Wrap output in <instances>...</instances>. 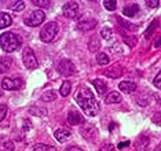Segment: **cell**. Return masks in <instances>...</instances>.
I'll return each instance as SVG.
<instances>
[{"instance_id":"277c9868","label":"cell","mask_w":161,"mask_h":151,"mask_svg":"<svg viewBox=\"0 0 161 151\" xmlns=\"http://www.w3.org/2000/svg\"><path fill=\"white\" fill-rule=\"evenodd\" d=\"M46 19V14L43 13L42 10H36L33 13H31L29 15L25 18V25H28V26H40V25L44 22Z\"/></svg>"},{"instance_id":"d4e9b609","label":"cell","mask_w":161,"mask_h":151,"mask_svg":"<svg viewBox=\"0 0 161 151\" xmlns=\"http://www.w3.org/2000/svg\"><path fill=\"white\" fill-rule=\"evenodd\" d=\"M55 98H57V94H55V91H53V89L46 91L44 94L42 95L43 102H53V100H55Z\"/></svg>"},{"instance_id":"2e32d148","label":"cell","mask_w":161,"mask_h":151,"mask_svg":"<svg viewBox=\"0 0 161 151\" xmlns=\"http://www.w3.org/2000/svg\"><path fill=\"white\" fill-rule=\"evenodd\" d=\"M13 24V18L7 13H0V29L8 28Z\"/></svg>"},{"instance_id":"cb8c5ba5","label":"cell","mask_w":161,"mask_h":151,"mask_svg":"<svg viewBox=\"0 0 161 151\" xmlns=\"http://www.w3.org/2000/svg\"><path fill=\"white\" fill-rule=\"evenodd\" d=\"M32 151H58L55 147L48 146V144H43V143H37L32 147Z\"/></svg>"},{"instance_id":"e575fe53","label":"cell","mask_w":161,"mask_h":151,"mask_svg":"<svg viewBox=\"0 0 161 151\" xmlns=\"http://www.w3.org/2000/svg\"><path fill=\"white\" fill-rule=\"evenodd\" d=\"M158 4H160L158 0H152V2H150V0H147V2H146V6H149V7H157Z\"/></svg>"},{"instance_id":"603a6c76","label":"cell","mask_w":161,"mask_h":151,"mask_svg":"<svg viewBox=\"0 0 161 151\" xmlns=\"http://www.w3.org/2000/svg\"><path fill=\"white\" fill-rule=\"evenodd\" d=\"M72 91V83H69V81H64V84L61 85L59 88V94L62 98H66L69 94H70Z\"/></svg>"},{"instance_id":"484cf974","label":"cell","mask_w":161,"mask_h":151,"mask_svg":"<svg viewBox=\"0 0 161 151\" xmlns=\"http://www.w3.org/2000/svg\"><path fill=\"white\" fill-rule=\"evenodd\" d=\"M97 62H98V65L105 66V65L109 63V57L106 54H103V52H98L97 54Z\"/></svg>"},{"instance_id":"ee69618b","label":"cell","mask_w":161,"mask_h":151,"mask_svg":"<svg viewBox=\"0 0 161 151\" xmlns=\"http://www.w3.org/2000/svg\"><path fill=\"white\" fill-rule=\"evenodd\" d=\"M0 151H3V150H0Z\"/></svg>"},{"instance_id":"44dd1931","label":"cell","mask_w":161,"mask_h":151,"mask_svg":"<svg viewBox=\"0 0 161 151\" xmlns=\"http://www.w3.org/2000/svg\"><path fill=\"white\" fill-rule=\"evenodd\" d=\"M117 21H119V24L123 26V29H127V30H132V32H135V30H138V29H139L138 25L131 24V22H128V21H125V19H123V18H120V17H117Z\"/></svg>"},{"instance_id":"b9f144b4","label":"cell","mask_w":161,"mask_h":151,"mask_svg":"<svg viewBox=\"0 0 161 151\" xmlns=\"http://www.w3.org/2000/svg\"><path fill=\"white\" fill-rule=\"evenodd\" d=\"M156 151H160V146H157V148H156Z\"/></svg>"},{"instance_id":"7bdbcfd3","label":"cell","mask_w":161,"mask_h":151,"mask_svg":"<svg viewBox=\"0 0 161 151\" xmlns=\"http://www.w3.org/2000/svg\"><path fill=\"white\" fill-rule=\"evenodd\" d=\"M0 96H2V92H0Z\"/></svg>"},{"instance_id":"d590c367","label":"cell","mask_w":161,"mask_h":151,"mask_svg":"<svg viewBox=\"0 0 161 151\" xmlns=\"http://www.w3.org/2000/svg\"><path fill=\"white\" fill-rule=\"evenodd\" d=\"M99 151H114V147H113L112 144H108V146H103Z\"/></svg>"},{"instance_id":"f546056e","label":"cell","mask_w":161,"mask_h":151,"mask_svg":"<svg viewBox=\"0 0 161 151\" xmlns=\"http://www.w3.org/2000/svg\"><path fill=\"white\" fill-rule=\"evenodd\" d=\"M101 36H102L103 39H106V40L110 39V37H112V29L108 28V26H105V28L101 30Z\"/></svg>"},{"instance_id":"f1b7e54d","label":"cell","mask_w":161,"mask_h":151,"mask_svg":"<svg viewBox=\"0 0 161 151\" xmlns=\"http://www.w3.org/2000/svg\"><path fill=\"white\" fill-rule=\"evenodd\" d=\"M103 6H105V8H106V10H109V11H114V10H116V7H117V3H116V2H113V0H105V2H103Z\"/></svg>"},{"instance_id":"4dcf8cb0","label":"cell","mask_w":161,"mask_h":151,"mask_svg":"<svg viewBox=\"0 0 161 151\" xmlns=\"http://www.w3.org/2000/svg\"><path fill=\"white\" fill-rule=\"evenodd\" d=\"M33 4L40 6V7H50L51 2L50 0H33Z\"/></svg>"},{"instance_id":"60d3db41","label":"cell","mask_w":161,"mask_h":151,"mask_svg":"<svg viewBox=\"0 0 161 151\" xmlns=\"http://www.w3.org/2000/svg\"><path fill=\"white\" fill-rule=\"evenodd\" d=\"M154 46H156V47H160V39L156 40V44H154Z\"/></svg>"},{"instance_id":"6da1fadb","label":"cell","mask_w":161,"mask_h":151,"mask_svg":"<svg viewBox=\"0 0 161 151\" xmlns=\"http://www.w3.org/2000/svg\"><path fill=\"white\" fill-rule=\"evenodd\" d=\"M76 102L81 107V110L86 113V116L94 117L99 111V103L97 102L92 91L87 87H80L77 94H76Z\"/></svg>"},{"instance_id":"1f68e13d","label":"cell","mask_w":161,"mask_h":151,"mask_svg":"<svg viewBox=\"0 0 161 151\" xmlns=\"http://www.w3.org/2000/svg\"><path fill=\"white\" fill-rule=\"evenodd\" d=\"M6 116H7V106L0 105V122L6 118Z\"/></svg>"},{"instance_id":"83f0119b","label":"cell","mask_w":161,"mask_h":151,"mask_svg":"<svg viewBox=\"0 0 161 151\" xmlns=\"http://www.w3.org/2000/svg\"><path fill=\"white\" fill-rule=\"evenodd\" d=\"M123 37H124V41H125L130 47H135V46H136L138 39L135 37V36H125V35H123Z\"/></svg>"},{"instance_id":"ffe728a7","label":"cell","mask_w":161,"mask_h":151,"mask_svg":"<svg viewBox=\"0 0 161 151\" xmlns=\"http://www.w3.org/2000/svg\"><path fill=\"white\" fill-rule=\"evenodd\" d=\"M29 113H31V116H35V117L47 116V110L44 107H40V106H32V107H29Z\"/></svg>"},{"instance_id":"5b68a950","label":"cell","mask_w":161,"mask_h":151,"mask_svg":"<svg viewBox=\"0 0 161 151\" xmlns=\"http://www.w3.org/2000/svg\"><path fill=\"white\" fill-rule=\"evenodd\" d=\"M22 61H24V65L26 66V69H29V70H33V69H36L39 66L33 50L29 48V47H26L22 51Z\"/></svg>"},{"instance_id":"d6986e66","label":"cell","mask_w":161,"mask_h":151,"mask_svg":"<svg viewBox=\"0 0 161 151\" xmlns=\"http://www.w3.org/2000/svg\"><path fill=\"white\" fill-rule=\"evenodd\" d=\"M11 62L13 59L8 57H2L0 58V73H6L8 72V69L11 67Z\"/></svg>"},{"instance_id":"7402d4cb","label":"cell","mask_w":161,"mask_h":151,"mask_svg":"<svg viewBox=\"0 0 161 151\" xmlns=\"http://www.w3.org/2000/svg\"><path fill=\"white\" fill-rule=\"evenodd\" d=\"M99 48H101V41L98 40V37L97 36L91 37V40L88 41V50L91 51V52H97Z\"/></svg>"},{"instance_id":"8d00e7d4","label":"cell","mask_w":161,"mask_h":151,"mask_svg":"<svg viewBox=\"0 0 161 151\" xmlns=\"http://www.w3.org/2000/svg\"><path fill=\"white\" fill-rule=\"evenodd\" d=\"M160 78H161V76H160V73H158V74L156 76V78H154V87H156V88H160V87H161Z\"/></svg>"},{"instance_id":"4fadbf2b","label":"cell","mask_w":161,"mask_h":151,"mask_svg":"<svg viewBox=\"0 0 161 151\" xmlns=\"http://www.w3.org/2000/svg\"><path fill=\"white\" fill-rule=\"evenodd\" d=\"M149 142L150 140L147 136H141V138L135 142V148H136V151H145L149 146Z\"/></svg>"},{"instance_id":"ba28073f","label":"cell","mask_w":161,"mask_h":151,"mask_svg":"<svg viewBox=\"0 0 161 151\" xmlns=\"http://www.w3.org/2000/svg\"><path fill=\"white\" fill-rule=\"evenodd\" d=\"M64 15L69 18V19H75L79 14V4L76 2H66L62 7Z\"/></svg>"},{"instance_id":"3957f363","label":"cell","mask_w":161,"mask_h":151,"mask_svg":"<svg viewBox=\"0 0 161 151\" xmlns=\"http://www.w3.org/2000/svg\"><path fill=\"white\" fill-rule=\"evenodd\" d=\"M57 33H58V24L57 22H48V24L42 28L40 39H42L43 43H51L55 39Z\"/></svg>"},{"instance_id":"7a4b0ae2","label":"cell","mask_w":161,"mask_h":151,"mask_svg":"<svg viewBox=\"0 0 161 151\" xmlns=\"http://www.w3.org/2000/svg\"><path fill=\"white\" fill-rule=\"evenodd\" d=\"M22 39L13 32H4L0 35V48L6 52H14L21 47Z\"/></svg>"},{"instance_id":"5bb4252c","label":"cell","mask_w":161,"mask_h":151,"mask_svg":"<svg viewBox=\"0 0 161 151\" xmlns=\"http://www.w3.org/2000/svg\"><path fill=\"white\" fill-rule=\"evenodd\" d=\"M119 88H120V91L130 94V92H134L136 89V84L132 83V81H123V83L119 84Z\"/></svg>"},{"instance_id":"f35d334b","label":"cell","mask_w":161,"mask_h":151,"mask_svg":"<svg viewBox=\"0 0 161 151\" xmlns=\"http://www.w3.org/2000/svg\"><path fill=\"white\" fill-rule=\"evenodd\" d=\"M153 122L157 124V125H160V113H157L154 117H153Z\"/></svg>"},{"instance_id":"d6a6232c","label":"cell","mask_w":161,"mask_h":151,"mask_svg":"<svg viewBox=\"0 0 161 151\" xmlns=\"http://www.w3.org/2000/svg\"><path fill=\"white\" fill-rule=\"evenodd\" d=\"M156 25H157V21H154V24L150 25V26H149V29H147V30H146V33H145L146 37H149V36L153 33V30H154V26H156Z\"/></svg>"},{"instance_id":"8fae6325","label":"cell","mask_w":161,"mask_h":151,"mask_svg":"<svg viewBox=\"0 0 161 151\" xmlns=\"http://www.w3.org/2000/svg\"><path fill=\"white\" fill-rule=\"evenodd\" d=\"M54 136H55V139L59 143H64V142H66L70 139V136H72V132L69 131V129H65V128H59V129H57L55 131V133H54Z\"/></svg>"},{"instance_id":"4316f807","label":"cell","mask_w":161,"mask_h":151,"mask_svg":"<svg viewBox=\"0 0 161 151\" xmlns=\"http://www.w3.org/2000/svg\"><path fill=\"white\" fill-rule=\"evenodd\" d=\"M25 8V3L24 2H14L10 4V10H13V11H22Z\"/></svg>"},{"instance_id":"e0dca14e","label":"cell","mask_w":161,"mask_h":151,"mask_svg":"<svg viewBox=\"0 0 161 151\" xmlns=\"http://www.w3.org/2000/svg\"><path fill=\"white\" fill-rule=\"evenodd\" d=\"M121 95L119 94V92H116V91H113V92H110V94L106 96V99H105V103L106 105H113V103H120L121 102Z\"/></svg>"},{"instance_id":"30bf717a","label":"cell","mask_w":161,"mask_h":151,"mask_svg":"<svg viewBox=\"0 0 161 151\" xmlns=\"http://www.w3.org/2000/svg\"><path fill=\"white\" fill-rule=\"evenodd\" d=\"M68 121L70 125H79V124H83L86 118L80 114L79 111H76V110H70L68 114Z\"/></svg>"},{"instance_id":"ab89813d","label":"cell","mask_w":161,"mask_h":151,"mask_svg":"<svg viewBox=\"0 0 161 151\" xmlns=\"http://www.w3.org/2000/svg\"><path fill=\"white\" fill-rule=\"evenodd\" d=\"M130 144V142H125V143H121V144H119V148H121V147H125Z\"/></svg>"},{"instance_id":"7c38bea8","label":"cell","mask_w":161,"mask_h":151,"mask_svg":"<svg viewBox=\"0 0 161 151\" xmlns=\"http://www.w3.org/2000/svg\"><path fill=\"white\" fill-rule=\"evenodd\" d=\"M103 73H105V76L110 77V78H119V77L123 76V67L121 66H119V65H114L113 67L105 70Z\"/></svg>"},{"instance_id":"52a82bcc","label":"cell","mask_w":161,"mask_h":151,"mask_svg":"<svg viewBox=\"0 0 161 151\" xmlns=\"http://www.w3.org/2000/svg\"><path fill=\"white\" fill-rule=\"evenodd\" d=\"M58 72L61 73V76L69 77V76H72L73 73L76 72V67H75V65H73L72 61H69V59H62V61L59 62V65H58Z\"/></svg>"},{"instance_id":"74e56055","label":"cell","mask_w":161,"mask_h":151,"mask_svg":"<svg viewBox=\"0 0 161 151\" xmlns=\"http://www.w3.org/2000/svg\"><path fill=\"white\" fill-rule=\"evenodd\" d=\"M65 151H84V150L80 148V147H77V146H70V147H68Z\"/></svg>"},{"instance_id":"9a60e30c","label":"cell","mask_w":161,"mask_h":151,"mask_svg":"<svg viewBox=\"0 0 161 151\" xmlns=\"http://www.w3.org/2000/svg\"><path fill=\"white\" fill-rule=\"evenodd\" d=\"M92 84H94V87L97 88V92H98V95H105L106 89H108V84H106L103 80H101V78L92 80Z\"/></svg>"},{"instance_id":"9c48e42d","label":"cell","mask_w":161,"mask_h":151,"mask_svg":"<svg viewBox=\"0 0 161 151\" xmlns=\"http://www.w3.org/2000/svg\"><path fill=\"white\" fill-rule=\"evenodd\" d=\"M97 19H94V18H86V19H80L77 22V29L80 30H91V29H94L97 26Z\"/></svg>"},{"instance_id":"ac0fdd59","label":"cell","mask_w":161,"mask_h":151,"mask_svg":"<svg viewBox=\"0 0 161 151\" xmlns=\"http://www.w3.org/2000/svg\"><path fill=\"white\" fill-rule=\"evenodd\" d=\"M138 11H139V6L138 4H128L124 7V10H123V14L125 17H134V15H136L138 14Z\"/></svg>"},{"instance_id":"8992f818","label":"cell","mask_w":161,"mask_h":151,"mask_svg":"<svg viewBox=\"0 0 161 151\" xmlns=\"http://www.w3.org/2000/svg\"><path fill=\"white\" fill-rule=\"evenodd\" d=\"M24 87V80L22 78H10V77H4L2 80V88L6 91H17Z\"/></svg>"},{"instance_id":"836d02e7","label":"cell","mask_w":161,"mask_h":151,"mask_svg":"<svg viewBox=\"0 0 161 151\" xmlns=\"http://www.w3.org/2000/svg\"><path fill=\"white\" fill-rule=\"evenodd\" d=\"M4 148L7 151H14V143L13 142H4Z\"/></svg>"}]
</instances>
